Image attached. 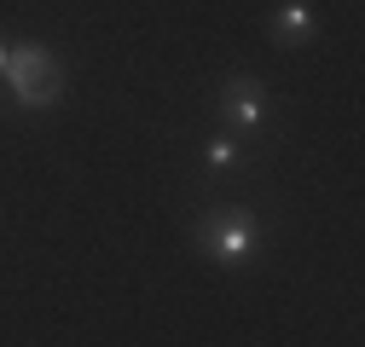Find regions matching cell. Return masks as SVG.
I'll use <instances>...</instances> for the list:
<instances>
[{
  "instance_id": "6da1fadb",
  "label": "cell",
  "mask_w": 365,
  "mask_h": 347,
  "mask_svg": "<svg viewBox=\"0 0 365 347\" xmlns=\"http://www.w3.org/2000/svg\"><path fill=\"white\" fill-rule=\"evenodd\" d=\"M192 243L215 260V267H250L261 255V220L238 203H220V208H203L192 214Z\"/></svg>"
},
{
  "instance_id": "3957f363",
  "label": "cell",
  "mask_w": 365,
  "mask_h": 347,
  "mask_svg": "<svg viewBox=\"0 0 365 347\" xmlns=\"http://www.w3.org/2000/svg\"><path fill=\"white\" fill-rule=\"evenodd\" d=\"M272 47H313V35H319V18H313V6L307 0H279V6H272Z\"/></svg>"
},
{
  "instance_id": "277c9868",
  "label": "cell",
  "mask_w": 365,
  "mask_h": 347,
  "mask_svg": "<svg viewBox=\"0 0 365 347\" xmlns=\"http://www.w3.org/2000/svg\"><path fill=\"white\" fill-rule=\"evenodd\" d=\"M203 162H209V174H232V168H244V162H250V145H244V139H232V134H215V139H209V151H203Z\"/></svg>"
},
{
  "instance_id": "5b68a950",
  "label": "cell",
  "mask_w": 365,
  "mask_h": 347,
  "mask_svg": "<svg viewBox=\"0 0 365 347\" xmlns=\"http://www.w3.org/2000/svg\"><path fill=\"white\" fill-rule=\"evenodd\" d=\"M6 53H12V35L0 29V70H6Z\"/></svg>"
},
{
  "instance_id": "7a4b0ae2",
  "label": "cell",
  "mask_w": 365,
  "mask_h": 347,
  "mask_svg": "<svg viewBox=\"0 0 365 347\" xmlns=\"http://www.w3.org/2000/svg\"><path fill=\"white\" fill-rule=\"evenodd\" d=\"M215 116H220V127H226L232 139H261V134H267V87H261V75L232 70V75L220 81Z\"/></svg>"
}]
</instances>
